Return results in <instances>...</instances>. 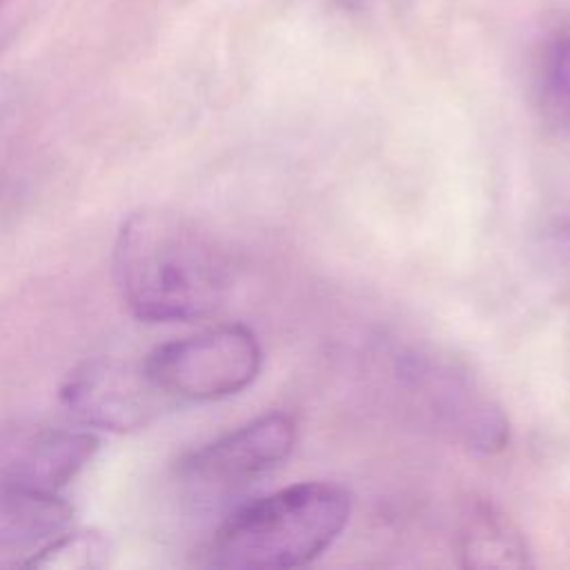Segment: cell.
<instances>
[{"mask_svg":"<svg viewBox=\"0 0 570 570\" xmlns=\"http://www.w3.org/2000/svg\"><path fill=\"white\" fill-rule=\"evenodd\" d=\"M111 263L127 309L145 323L207 316L232 285L229 258L209 236L151 209L122 220Z\"/></svg>","mask_w":570,"mask_h":570,"instance_id":"obj_1","label":"cell"},{"mask_svg":"<svg viewBox=\"0 0 570 570\" xmlns=\"http://www.w3.org/2000/svg\"><path fill=\"white\" fill-rule=\"evenodd\" d=\"M352 497L338 483L301 481L238 505L214 532L205 561L216 568L287 570L318 559L345 530Z\"/></svg>","mask_w":570,"mask_h":570,"instance_id":"obj_2","label":"cell"},{"mask_svg":"<svg viewBox=\"0 0 570 570\" xmlns=\"http://www.w3.org/2000/svg\"><path fill=\"white\" fill-rule=\"evenodd\" d=\"M142 363L171 403H200L234 396L252 385L263 365V350L249 327L229 323L158 345Z\"/></svg>","mask_w":570,"mask_h":570,"instance_id":"obj_3","label":"cell"},{"mask_svg":"<svg viewBox=\"0 0 570 570\" xmlns=\"http://www.w3.org/2000/svg\"><path fill=\"white\" fill-rule=\"evenodd\" d=\"M294 443V419L285 412H267L191 450L178 463V481L191 499L216 503L281 468Z\"/></svg>","mask_w":570,"mask_h":570,"instance_id":"obj_4","label":"cell"},{"mask_svg":"<svg viewBox=\"0 0 570 570\" xmlns=\"http://www.w3.org/2000/svg\"><path fill=\"white\" fill-rule=\"evenodd\" d=\"M62 405L85 425L131 432L149 425L171 401L156 387L145 363L85 361L60 387Z\"/></svg>","mask_w":570,"mask_h":570,"instance_id":"obj_5","label":"cell"},{"mask_svg":"<svg viewBox=\"0 0 570 570\" xmlns=\"http://www.w3.org/2000/svg\"><path fill=\"white\" fill-rule=\"evenodd\" d=\"M98 439L85 430L36 428L0 445V483L58 494L94 459Z\"/></svg>","mask_w":570,"mask_h":570,"instance_id":"obj_6","label":"cell"},{"mask_svg":"<svg viewBox=\"0 0 570 570\" xmlns=\"http://www.w3.org/2000/svg\"><path fill=\"white\" fill-rule=\"evenodd\" d=\"M71 508L58 494L0 483V563L31 566L45 546L69 530Z\"/></svg>","mask_w":570,"mask_h":570,"instance_id":"obj_7","label":"cell"},{"mask_svg":"<svg viewBox=\"0 0 570 570\" xmlns=\"http://www.w3.org/2000/svg\"><path fill=\"white\" fill-rule=\"evenodd\" d=\"M528 87L541 122L570 136V9L552 13L539 29L530 49Z\"/></svg>","mask_w":570,"mask_h":570,"instance_id":"obj_8","label":"cell"},{"mask_svg":"<svg viewBox=\"0 0 570 570\" xmlns=\"http://www.w3.org/2000/svg\"><path fill=\"white\" fill-rule=\"evenodd\" d=\"M454 552L461 568H528L530 546L517 523L492 501L470 499L459 514Z\"/></svg>","mask_w":570,"mask_h":570,"instance_id":"obj_9","label":"cell"},{"mask_svg":"<svg viewBox=\"0 0 570 570\" xmlns=\"http://www.w3.org/2000/svg\"><path fill=\"white\" fill-rule=\"evenodd\" d=\"M107 552V546L100 537L89 532H71L65 530L49 546L40 550V554L31 561V566L45 568H85L98 566Z\"/></svg>","mask_w":570,"mask_h":570,"instance_id":"obj_10","label":"cell"},{"mask_svg":"<svg viewBox=\"0 0 570 570\" xmlns=\"http://www.w3.org/2000/svg\"><path fill=\"white\" fill-rule=\"evenodd\" d=\"M2 4H4V0H0V7H2Z\"/></svg>","mask_w":570,"mask_h":570,"instance_id":"obj_11","label":"cell"}]
</instances>
